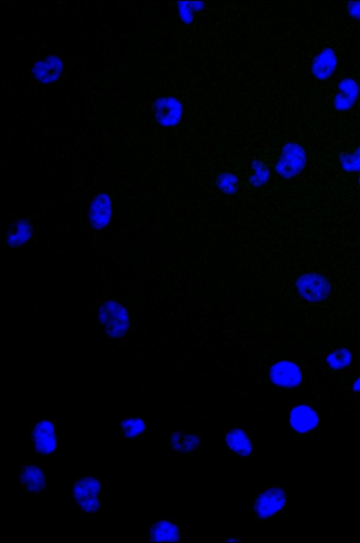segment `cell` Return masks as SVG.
I'll list each match as a JSON object with an SVG mask.
<instances>
[{"instance_id": "6da1fadb", "label": "cell", "mask_w": 360, "mask_h": 543, "mask_svg": "<svg viewBox=\"0 0 360 543\" xmlns=\"http://www.w3.org/2000/svg\"><path fill=\"white\" fill-rule=\"evenodd\" d=\"M71 497L77 509L82 514H98L102 508L100 479L90 476L78 479L71 486Z\"/></svg>"}, {"instance_id": "7a4b0ae2", "label": "cell", "mask_w": 360, "mask_h": 543, "mask_svg": "<svg viewBox=\"0 0 360 543\" xmlns=\"http://www.w3.org/2000/svg\"><path fill=\"white\" fill-rule=\"evenodd\" d=\"M307 163L305 148L297 142H290L282 148L276 162L275 171L280 179L292 181L305 172Z\"/></svg>"}, {"instance_id": "3957f363", "label": "cell", "mask_w": 360, "mask_h": 543, "mask_svg": "<svg viewBox=\"0 0 360 543\" xmlns=\"http://www.w3.org/2000/svg\"><path fill=\"white\" fill-rule=\"evenodd\" d=\"M99 320L107 335L111 339H120L126 335L130 326L128 312L120 303L107 301L99 310Z\"/></svg>"}, {"instance_id": "277c9868", "label": "cell", "mask_w": 360, "mask_h": 543, "mask_svg": "<svg viewBox=\"0 0 360 543\" xmlns=\"http://www.w3.org/2000/svg\"><path fill=\"white\" fill-rule=\"evenodd\" d=\"M30 441L40 456H51L58 447V435L55 424L48 419L37 421L30 430Z\"/></svg>"}, {"instance_id": "5b68a950", "label": "cell", "mask_w": 360, "mask_h": 543, "mask_svg": "<svg viewBox=\"0 0 360 543\" xmlns=\"http://www.w3.org/2000/svg\"><path fill=\"white\" fill-rule=\"evenodd\" d=\"M285 504V490L278 487L270 488L258 497L255 505V511L260 518L267 519L281 510Z\"/></svg>"}, {"instance_id": "8992f818", "label": "cell", "mask_w": 360, "mask_h": 543, "mask_svg": "<svg viewBox=\"0 0 360 543\" xmlns=\"http://www.w3.org/2000/svg\"><path fill=\"white\" fill-rule=\"evenodd\" d=\"M300 294L305 299H318L327 296L330 291L328 281L318 273H307L300 276L296 282Z\"/></svg>"}, {"instance_id": "52a82bcc", "label": "cell", "mask_w": 360, "mask_h": 543, "mask_svg": "<svg viewBox=\"0 0 360 543\" xmlns=\"http://www.w3.org/2000/svg\"><path fill=\"white\" fill-rule=\"evenodd\" d=\"M270 378L280 386L292 388L301 382L302 375L298 366L291 362H281L275 364L270 370Z\"/></svg>"}, {"instance_id": "ba28073f", "label": "cell", "mask_w": 360, "mask_h": 543, "mask_svg": "<svg viewBox=\"0 0 360 543\" xmlns=\"http://www.w3.org/2000/svg\"><path fill=\"white\" fill-rule=\"evenodd\" d=\"M19 481L28 491L40 494L47 488V476L44 471L36 465H26L18 474Z\"/></svg>"}, {"instance_id": "9c48e42d", "label": "cell", "mask_w": 360, "mask_h": 543, "mask_svg": "<svg viewBox=\"0 0 360 543\" xmlns=\"http://www.w3.org/2000/svg\"><path fill=\"white\" fill-rule=\"evenodd\" d=\"M318 422V413L307 405H299L291 411V425L298 433L305 434L313 430Z\"/></svg>"}, {"instance_id": "30bf717a", "label": "cell", "mask_w": 360, "mask_h": 543, "mask_svg": "<svg viewBox=\"0 0 360 543\" xmlns=\"http://www.w3.org/2000/svg\"><path fill=\"white\" fill-rule=\"evenodd\" d=\"M111 207V202L107 195L101 194L96 198L89 211L90 222L96 229H102L109 224Z\"/></svg>"}, {"instance_id": "8fae6325", "label": "cell", "mask_w": 360, "mask_h": 543, "mask_svg": "<svg viewBox=\"0 0 360 543\" xmlns=\"http://www.w3.org/2000/svg\"><path fill=\"white\" fill-rule=\"evenodd\" d=\"M336 66L337 58L335 52L331 48H326L314 59L312 73L315 78L324 80L334 73Z\"/></svg>"}, {"instance_id": "7c38bea8", "label": "cell", "mask_w": 360, "mask_h": 543, "mask_svg": "<svg viewBox=\"0 0 360 543\" xmlns=\"http://www.w3.org/2000/svg\"><path fill=\"white\" fill-rule=\"evenodd\" d=\"M359 94V89L357 82L353 79L345 78L340 82L334 105L339 110L349 109L355 103Z\"/></svg>"}, {"instance_id": "4fadbf2b", "label": "cell", "mask_w": 360, "mask_h": 543, "mask_svg": "<svg viewBox=\"0 0 360 543\" xmlns=\"http://www.w3.org/2000/svg\"><path fill=\"white\" fill-rule=\"evenodd\" d=\"M62 69V63L57 57H50L37 64L34 68L35 76L40 81L49 82L58 78Z\"/></svg>"}, {"instance_id": "5bb4252c", "label": "cell", "mask_w": 360, "mask_h": 543, "mask_svg": "<svg viewBox=\"0 0 360 543\" xmlns=\"http://www.w3.org/2000/svg\"><path fill=\"white\" fill-rule=\"evenodd\" d=\"M150 537L152 542H177L179 538V533L175 525L162 520L152 526Z\"/></svg>"}, {"instance_id": "9a60e30c", "label": "cell", "mask_w": 360, "mask_h": 543, "mask_svg": "<svg viewBox=\"0 0 360 543\" xmlns=\"http://www.w3.org/2000/svg\"><path fill=\"white\" fill-rule=\"evenodd\" d=\"M338 162L343 173L357 175L360 172V145L351 151L342 152Z\"/></svg>"}, {"instance_id": "2e32d148", "label": "cell", "mask_w": 360, "mask_h": 543, "mask_svg": "<svg viewBox=\"0 0 360 543\" xmlns=\"http://www.w3.org/2000/svg\"><path fill=\"white\" fill-rule=\"evenodd\" d=\"M228 447L242 456H248L252 452V445L246 434L241 429H234L226 436Z\"/></svg>"}, {"instance_id": "e0dca14e", "label": "cell", "mask_w": 360, "mask_h": 543, "mask_svg": "<svg viewBox=\"0 0 360 543\" xmlns=\"http://www.w3.org/2000/svg\"><path fill=\"white\" fill-rule=\"evenodd\" d=\"M270 175L271 172L269 166L262 160H255L251 166L249 183L255 188H262L268 183Z\"/></svg>"}, {"instance_id": "ac0fdd59", "label": "cell", "mask_w": 360, "mask_h": 543, "mask_svg": "<svg viewBox=\"0 0 360 543\" xmlns=\"http://www.w3.org/2000/svg\"><path fill=\"white\" fill-rule=\"evenodd\" d=\"M120 430L125 438L132 439L142 435L146 430L145 421L139 417H127L120 425Z\"/></svg>"}, {"instance_id": "d6986e66", "label": "cell", "mask_w": 360, "mask_h": 543, "mask_svg": "<svg viewBox=\"0 0 360 543\" xmlns=\"http://www.w3.org/2000/svg\"><path fill=\"white\" fill-rule=\"evenodd\" d=\"M199 444V438L193 434L177 432L171 437V445L177 451L188 452L195 449Z\"/></svg>"}, {"instance_id": "ffe728a7", "label": "cell", "mask_w": 360, "mask_h": 543, "mask_svg": "<svg viewBox=\"0 0 360 543\" xmlns=\"http://www.w3.org/2000/svg\"><path fill=\"white\" fill-rule=\"evenodd\" d=\"M217 186L223 194L232 195L235 194L239 189V179L232 172H224L218 177Z\"/></svg>"}, {"instance_id": "44dd1931", "label": "cell", "mask_w": 360, "mask_h": 543, "mask_svg": "<svg viewBox=\"0 0 360 543\" xmlns=\"http://www.w3.org/2000/svg\"><path fill=\"white\" fill-rule=\"evenodd\" d=\"M30 235V229L28 224L21 222L15 226V230L10 235L11 240H9V242L13 244L17 238L16 244L23 243L29 238Z\"/></svg>"}, {"instance_id": "7402d4cb", "label": "cell", "mask_w": 360, "mask_h": 543, "mask_svg": "<svg viewBox=\"0 0 360 543\" xmlns=\"http://www.w3.org/2000/svg\"><path fill=\"white\" fill-rule=\"evenodd\" d=\"M329 363L332 367L340 368L348 365L350 360V353L344 350L334 352L329 357Z\"/></svg>"}, {"instance_id": "603a6c76", "label": "cell", "mask_w": 360, "mask_h": 543, "mask_svg": "<svg viewBox=\"0 0 360 543\" xmlns=\"http://www.w3.org/2000/svg\"><path fill=\"white\" fill-rule=\"evenodd\" d=\"M350 12L354 17L360 19V3H353L350 8Z\"/></svg>"}, {"instance_id": "cb8c5ba5", "label": "cell", "mask_w": 360, "mask_h": 543, "mask_svg": "<svg viewBox=\"0 0 360 543\" xmlns=\"http://www.w3.org/2000/svg\"><path fill=\"white\" fill-rule=\"evenodd\" d=\"M354 390L360 391V378L354 384Z\"/></svg>"}, {"instance_id": "d4e9b609", "label": "cell", "mask_w": 360, "mask_h": 543, "mask_svg": "<svg viewBox=\"0 0 360 543\" xmlns=\"http://www.w3.org/2000/svg\"><path fill=\"white\" fill-rule=\"evenodd\" d=\"M356 176H357V180H356L357 186L359 190H360V172Z\"/></svg>"}]
</instances>
